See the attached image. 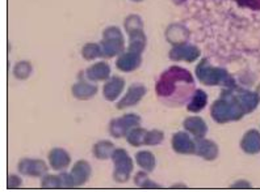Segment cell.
Masks as SVG:
<instances>
[{"instance_id": "obj_4", "label": "cell", "mask_w": 260, "mask_h": 192, "mask_svg": "<svg viewBox=\"0 0 260 192\" xmlns=\"http://www.w3.org/2000/svg\"><path fill=\"white\" fill-rule=\"evenodd\" d=\"M103 51V58L111 59L118 57L125 51L124 33L118 26H108L103 30L102 42H100Z\"/></svg>"}, {"instance_id": "obj_24", "label": "cell", "mask_w": 260, "mask_h": 192, "mask_svg": "<svg viewBox=\"0 0 260 192\" xmlns=\"http://www.w3.org/2000/svg\"><path fill=\"white\" fill-rule=\"evenodd\" d=\"M114 149V144L109 140H100V141L95 142L92 148V155L95 156V158L100 161H105V160H111L112 155H113Z\"/></svg>"}, {"instance_id": "obj_3", "label": "cell", "mask_w": 260, "mask_h": 192, "mask_svg": "<svg viewBox=\"0 0 260 192\" xmlns=\"http://www.w3.org/2000/svg\"><path fill=\"white\" fill-rule=\"evenodd\" d=\"M197 80L205 86H223V88H233L235 86V80L228 70L221 67H213L208 58H203L196 66Z\"/></svg>"}, {"instance_id": "obj_25", "label": "cell", "mask_w": 260, "mask_h": 192, "mask_svg": "<svg viewBox=\"0 0 260 192\" xmlns=\"http://www.w3.org/2000/svg\"><path fill=\"white\" fill-rule=\"evenodd\" d=\"M137 165L141 167V170H145L147 173H152L156 167V158L150 151H140L136 155Z\"/></svg>"}, {"instance_id": "obj_2", "label": "cell", "mask_w": 260, "mask_h": 192, "mask_svg": "<svg viewBox=\"0 0 260 192\" xmlns=\"http://www.w3.org/2000/svg\"><path fill=\"white\" fill-rule=\"evenodd\" d=\"M244 115L246 113L237 101L232 88H223L221 91V97L213 102L210 106V117L218 124L238 122Z\"/></svg>"}, {"instance_id": "obj_14", "label": "cell", "mask_w": 260, "mask_h": 192, "mask_svg": "<svg viewBox=\"0 0 260 192\" xmlns=\"http://www.w3.org/2000/svg\"><path fill=\"white\" fill-rule=\"evenodd\" d=\"M125 80L121 76H112L103 86V95L108 102L117 101L125 89Z\"/></svg>"}, {"instance_id": "obj_15", "label": "cell", "mask_w": 260, "mask_h": 192, "mask_svg": "<svg viewBox=\"0 0 260 192\" xmlns=\"http://www.w3.org/2000/svg\"><path fill=\"white\" fill-rule=\"evenodd\" d=\"M166 39L171 46H178V44L185 43L189 39V30L185 25L180 22H174L170 24L166 29Z\"/></svg>"}, {"instance_id": "obj_23", "label": "cell", "mask_w": 260, "mask_h": 192, "mask_svg": "<svg viewBox=\"0 0 260 192\" xmlns=\"http://www.w3.org/2000/svg\"><path fill=\"white\" fill-rule=\"evenodd\" d=\"M208 101H209V97L206 94V91L203 89H196L187 104V110L192 114L201 113L208 106Z\"/></svg>"}, {"instance_id": "obj_37", "label": "cell", "mask_w": 260, "mask_h": 192, "mask_svg": "<svg viewBox=\"0 0 260 192\" xmlns=\"http://www.w3.org/2000/svg\"><path fill=\"white\" fill-rule=\"evenodd\" d=\"M130 2H133V3H141L143 0H130Z\"/></svg>"}, {"instance_id": "obj_31", "label": "cell", "mask_w": 260, "mask_h": 192, "mask_svg": "<svg viewBox=\"0 0 260 192\" xmlns=\"http://www.w3.org/2000/svg\"><path fill=\"white\" fill-rule=\"evenodd\" d=\"M124 28L126 33L132 32V30H136V29L143 28L142 17H141L140 15H136V13L129 15V16H126V19H125L124 21Z\"/></svg>"}, {"instance_id": "obj_22", "label": "cell", "mask_w": 260, "mask_h": 192, "mask_svg": "<svg viewBox=\"0 0 260 192\" xmlns=\"http://www.w3.org/2000/svg\"><path fill=\"white\" fill-rule=\"evenodd\" d=\"M129 35V43H127V50L133 51L137 54H143L147 46V37L145 33V29H136L127 33Z\"/></svg>"}, {"instance_id": "obj_33", "label": "cell", "mask_w": 260, "mask_h": 192, "mask_svg": "<svg viewBox=\"0 0 260 192\" xmlns=\"http://www.w3.org/2000/svg\"><path fill=\"white\" fill-rule=\"evenodd\" d=\"M22 186V179L16 174H10L7 178V187L8 189H16Z\"/></svg>"}, {"instance_id": "obj_34", "label": "cell", "mask_w": 260, "mask_h": 192, "mask_svg": "<svg viewBox=\"0 0 260 192\" xmlns=\"http://www.w3.org/2000/svg\"><path fill=\"white\" fill-rule=\"evenodd\" d=\"M239 7L251 11H260V0H237Z\"/></svg>"}, {"instance_id": "obj_35", "label": "cell", "mask_w": 260, "mask_h": 192, "mask_svg": "<svg viewBox=\"0 0 260 192\" xmlns=\"http://www.w3.org/2000/svg\"><path fill=\"white\" fill-rule=\"evenodd\" d=\"M233 188H251V183L247 182V180H238L233 184Z\"/></svg>"}, {"instance_id": "obj_1", "label": "cell", "mask_w": 260, "mask_h": 192, "mask_svg": "<svg viewBox=\"0 0 260 192\" xmlns=\"http://www.w3.org/2000/svg\"><path fill=\"white\" fill-rule=\"evenodd\" d=\"M196 90L194 76L180 66H171L163 71L155 82L156 97L168 107H181L189 102Z\"/></svg>"}, {"instance_id": "obj_5", "label": "cell", "mask_w": 260, "mask_h": 192, "mask_svg": "<svg viewBox=\"0 0 260 192\" xmlns=\"http://www.w3.org/2000/svg\"><path fill=\"white\" fill-rule=\"evenodd\" d=\"M111 160L114 164L113 179L117 183H126L132 178V174L134 170L133 158L130 157L125 149L116 148L112 155Z\"/></svg>"}, {"instance_id": "obj_29", "label": "cell", "mask_w": 260, "mask_h": 192, "mask_svg": "<svg viewBox=\"0 0 260 192\" xmlns=\"http://www.w3.org/2000/svg\"><path fill=\"white\" fill-rule=\"evenodd\" d=\"M41 187L45 189L64 188V183L60 174H46L41 178Z\"/></svg>"}, {"instance_id": "obj_30", "label": "cell", "mask_w": 260, "mask_h": 192, "mask_svg": "<svg viewBox=\"0 0 260 192\" xmlns=\"http://www.w3.org/2000/svg\"><path fill=\"white\" fill-rule=\"evenodd\" d=\"M134 184L140 188L150 189V188H162L160 184L155 183L154 180L150 179L149 173L145 170H141L134 175Z\"/></svg>"}, {"instance_id": "obj_28", "label": "cell", "mask_w": 260, "mask_h": 192, "mask_svg": "<svg viewBox=\"0 0 260 192\" xmlns=\"http://www.w3.org/2000/svg\"><path fill=\"white\" fill-rule=\"evenodd\" d=\"M82 54L83 59L87 60V62H92V60L99 59V58H103V51L100 43H95V42H88L82 47Z\"/></svg>"}, {"instance_id": "obj_16", "label": "cell", "mask_w": 260, "mask_h": 192, "mask_svg": "<svg viewBox=\"0 0 260 192\" xmlns=\"http://www.w3.org/2000/svg\"><path fill=\"white\" fill-rule=\"evenodd\" d=\"M49 166L55 171H64L71 164L70 153L63 148H53L48 155Z\"/></svg>"}, {"instance_id": "obj_13", "label": "cell", "mask_w": 260, "mask_h": 192, "mask_svg": "<svg viewBox=\"0 0 260 192\" xmlns=\"http://www.w3.org/2000/svg\"><path fill=\"white\" fill-rule=\"evenodd\" d=\"M142 54H137L127 50L117 57V59H116V68L120 72L130 73L138 70L142 66Z\"/></svg>"}, {"instance_id": "obj_17", "label": "cell", "mask_w": 260, "mask_h": 192, "mask_svg": "<svg viewBox=\"0 0 260 192\" xmlns=\"http://www.w3.org/2000/svg\"><path fill=\"white\" fill-rule=\"evenodd\" d=\"M84 76H86L87 80L92 82L107 81L112 77L111 66L107 62H96L95 64L89 66L84 71Z\"/></svg>"}, {"instance_id": "obj_26", "label": "cell", "mask_w": 260, "mask_h": 192, "mask_svg": "<svg viewBox=\"0 0 260 192\" xmlns=\"http://www.w3.org/2000/svg\"><path fill=\"white\" fill-rule=\"evenodd\" d=\"M147 131H149V129L143 128V127H141V126L133 128L126 135L127 144L132 145V147H134V148H138V147H143V145H146Z\"/></svg>"}, {"instance_id": "obj_21", "label": "cell", "mask_w": 260, "mask_h": 192, "mask_svg": "<svg viewBox=\"0 0 260 192\" xmlns=\"http://www.w3.org/2000/svg\"><path fill=\"white\" fill-rule=\"evenodd\" d=\"M241 149L246 155L260 153V132L257 129H250L244 133L241 140Z\"/></svg>"}, {"instance_id": "obj_8", "label": "cell", "mask_w": 260, "mask_h": 192, "mask_svg": "<svg viewBox=\"0 0 260 192\" xmlns=\"http://www.w3.org/2000/svg\"><path fill=\"white\" fill-rule=\"evenodd\" d=\"M98 91L99 88L96 85V82L87 80L86 76H84V71L79 73L78 81L71 88V94H73V97L75 100H79V101H89V100H92L98 94Z\"/></svg>"}, {"instance_id": "obj_32", "label": "cell", "mask_w": 260, "mask_h": 192, "mask_svg": "<svg viewBox=\"0 0 260 192\" xmlns=\"http://www.w3.org/2000/svg\"><path fill=\"white\" fill-rule=\"evenodd\" d=\"M163 140H165V133H163L160 129H149V131H147V147H156V145H160L163 142Z\"/></svg>"}, {"instance_id": "obj_7", "label": "cell", "mask_w": 260, "mask_h": 192, "mask_svg": "<svg viewBox=\"0 0 260 192\" xmlns=\"http://www.w3.org/2000/svg\"><path fill=\"white\" fill-rule=\"evenodd\" d=\"M201 57L200 47H197L196 44H192L189 42L178 44V46H172L168 58L171 62L179 63V62H185V63H194L197 59Z\"/></svg>"}, {"instance_id": "obj_12", "label": "cell", "mask_w": 260, "mask_h": 192, "mask_svg": "<svg viewBox=\"0 0 260 192\" xmlns=\"http://www.w3.org/2000/svg\"><path fill=\"white\" fill-rule=\"evenodd\" d=\"M233 93H234L237 101L239 102V105L242 106V109L244 110L246 114H250L252 111H255L257 106H259L260 102V95L257 91L247 90V89L238 88L235 85L232 88Z\"/></svg>"}, {"instance_id": "obj_18", "label": "cell", "mask_w": 260, "mask_h": 192, "mask_svg": "<svg viewBox=\"0 0 260 192\" xmlns=\"http://www.w3.org/2000/svg\"><path fill=\"white\" fill-rule=\"evenodd\" d=\"M71 175L74 178V183L76 187L84 186L89 180L91 175H92V167L89 165L88 161L79 160L74 164L73 169H71Z\"/></svg>"}, {"instance_id": "obj_27", "label": "cell", "mask_w": 260, "mask_h": 192, "mask_svg": "<svg viewBox=\"0 0 260 192\" xmlns=\"http://www.w3.org/2000/svg\"><path fill=\"white\" fill-rule=\"evenodd\" d=\"M12 73L13 76H15V79L21 80V81L28 80L33 73L32 63L28 62V60H20V62H17V63L13 66Z\"/></svg>"}, {"instance_id": "obj_20", "label": "cell", "mask_w": 260, "mask_h": 192, "mask_svg": "<svg viewBox=\"0 0 260 192\" xmlns=\"http://www.w3.org/2000/svg\"><path fill=\"white\" fill-rule=\"evenodd\" d=\"M219 155L218 145L209 139H196V153L194 156H199L205 161H214Z\"/></svg>"}, {"instance_id": "obj_10", "label": "cell", "mask_w": 260, "mask_h": 192, "mask_svg": "<svg viewBox=\"0 0 260 192\" xmlns=\"http://www.w3.org/2000/svg\"><path fill=\"white\" fill-rule=\"evenodd\" d=\"M171 147L175 153L183 156H190L196 153V139L187 131H179L174 133L171 139Z\"/></svg>"}, {"instance_id": "obj_19", "label": "cell", "mask_w": 260, "mask_h": 192, "mask_svg": "<svg viewBox=\"0 0 260 192\" xmlns=\"http://www.w3.org/2000/svg\"><path fill=\"white\" fill-rule=\"evenodd\" d=\"M183 128L194 139H204L208 135V124L201 117H188L183 120Z\"/></svg>"}, {"instance_id": "obj_6", "label": "cell", "mask_w": 260, "mask_h": 192, "mask_svg": "<svg viewBox=\"0 0 260 192\" xmlns=\"http://www.w3.org/2000/svg\"><path fill=\"white\" fill-rule=\"evenodd\" d=\"M142 119L138 114L134 113H127L120 118H114L109 122L108 131L109 135L114 139H122L126 137L127 133L136 127H140Z\"/></svg>"}, {"instance_id": "obj_36", "label": "cell", "mask_w": 260, "mask_h": 192, "mask_svg": "<svg viewBox=\"0 0 260 192\" xmlns=\"http://www.w3.org/2000/svg\"><path fill=\"white\" fill-rule=\"evenodd\" d=\"M185 2H187V0H174L175 4H183L185 3Z\"/></svg>"}, {"instance_id": "obj_11", "label": "cell", "mask_w": 260, "mask_h": 192, "mask_svg": "<svg viewBox=\"0 0 260 192\" xmlns=\"http://www.w3.org/2000/svg\"><path fill=\"white\" fill-rule=\"evenodd\" d=\"M147 94V88L143 84L136 82L127 88L126 93L124 97L120 98V101L117 102L116 107L118 110H124V109H129V107H134L142 101L145 95Z\"/></svg>"}, {"instance_id": "obj_9", "label": "cell", "mask_w": 260, "mask_h": 192, "mask_svg": "<svg viewBox=\"0 0 260 192\" xmlns=\"http://www.w3.org/2000/svg\"><path fill=\"white\" fill-rule=\"evenodd\" d=\"M17 170L21 175L42 178L49 171L48 164L40 158H22L17 165Z\"/></svg>"}, {"instance_id": "obj_38", "label": "cell", "mask_w": 260, "mask_h": 192, "mask_svg": "<svg viewBox=\"0 0 260 192\" xmlns=\"http://www.w3.org/2000/svg\"><path fill=\"white\" fill-rule=\"evenodd\" d=\"M257 93H259V95H260V86H259V89H257Z\"/></svg>"}]
</instances>
